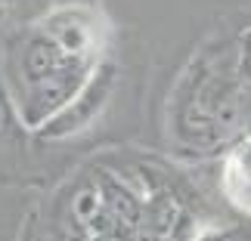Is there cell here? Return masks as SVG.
<instances>
[{
	"label": "cell",
	"mask_w": 251,
	"mask_h": 241,
	"mask_svg": "<svg viewBox=\"0 0 251 241\" xmlns=\"http://www.w3.org/2000/svg\"><path fill=\"white\" fill-rule=\"evenodd\" d=\"M96 65H100V59H72L59 74H53L50 81L37 84L31 90L16 93L13 102H16V111H19V118H22V124L28 130H41L53 114H59L65 105L84 90V84L90 81Z\"/></svg>",
	"instance_id": "obj_1"
},
{
	"label": "cell",
	"mask_w": 251,
	"mask_h": 241,
	"mask_svg": "<svg viewBox=\"0 0 251 241\" xmlns=\"http://www.w3.org/2000/svg\"><path fill=\"white\" fill-rule=\"evenodd\" d=\"M112 90H115V65L112 62H100L93 68L90 81L84 84V90L75 96L59 114H53L37 133L47 136V139H65V136H75V133L87 130L102 114Z\"/></svg>",
	"instance_id": "obj_2"
},
{
	"label": "cell",
	"mask_w": 251,
	"mask_h": 241,
	"mask_svg": "<svg viewBox=\"0 0 251 241\" xmlns=\"http://www.w3.org/2000/svg\"><path fill=\"white\" fill-rule=\"evenodd\" d=\"M72 59H81V56H69L44 28H34L22 41V46H19L16 74H13V96L22 93V90H31V87L44 84V81H50L53 74H59Z\"/></svg>",
	"instance_id": "obj_3"
},
{
	"label": "cell",
	"mask_w": 251,
	"mask_h": 241,
	"mask_svg": "<svg viewBox=\"0 0 251 241\" xmlns=\"http://www.w3.org/2000/svg\"><path fill=\"white\" fill-rule=\"evenodd\" d=\"M37 28H44L56 44L62 46L69 56H81V59H100V22L90 9L84 6H62L50 13Z\"/></svg>",
	"instance_id": "obj_4"
},
{
	"label": "cell",
	"mask_w": 251,
	"mask_h": 241,
	"mask_svg": "<svg viewBox=\"0 0 251 241\" xmlns=\"http://www.w3.org/2000/svg\"><path fill=\"white\" fill-rule=\"evenodd\" d=\"M224 192L239 210L251 214V124L224 161Z\"/></svg>",
	"instance_id": "obj_5"
},
{
	"label": "cell",
	"mask_w": 251,
	"mask_h": 241,
	"mask_svg": "<svg viewBox=\"0 0 251 241\" xmlns=\"http://www.w3.org/2000/svg\"><path fill=\"white\" fill-rule=\"evenodd\" d=\"M96 186H100V192H102V201H105V207H109V214L118 219L124 229H130V232L137 235V226H140V217H143V201H146V195L133 192L127 182H121L118 176H112V173H102Z\"/></svg>",
	"instance_id": "obj_6"
},
{
	"label": "cell",
	"mask_w": 251,
	"mask_h": 241,
	"mask_svg": "<svg viewBox=\"0 0 251 241\" xmlns=\"http://www.w3.org/2000/svg\"><path fill=\"white\" fill-rule=\"evenodd\" d=\"M236 74L248 90H251V28L242 34L239 41V53H236Z\"/></svg>",
	"instance_id": "obj_7"
},
{
	"label": "cell",
	"mask_w": 251,
	"mask_h": 241,
	"mask_svg": "<svg viewBox=\"0 0 251 241\" xmlns=\"http://www.w3.org/2000/svg\"><path fill=\"white\" fill-rule=\"evenodd\" d=\"M6 9H9V0H0V22H3V16H6Z\"/></svg>",
	"instance_id": "obj_8"
},
{
	"label": "cell",
	"mask_w": 251,
	"mask_h": 241,
	"mask_svg": "<svg viewBox=\"0 0 251 241\" xmlns=\"http://www.w3.org/2000/svg\"><path fill=\"white\" fill-rule=\"evenodd\" d=\"M3 118L6 114H3V102H0V133H3Z\"/></svg>",
	"instance_id": "obj_9"
}]
</instances>
